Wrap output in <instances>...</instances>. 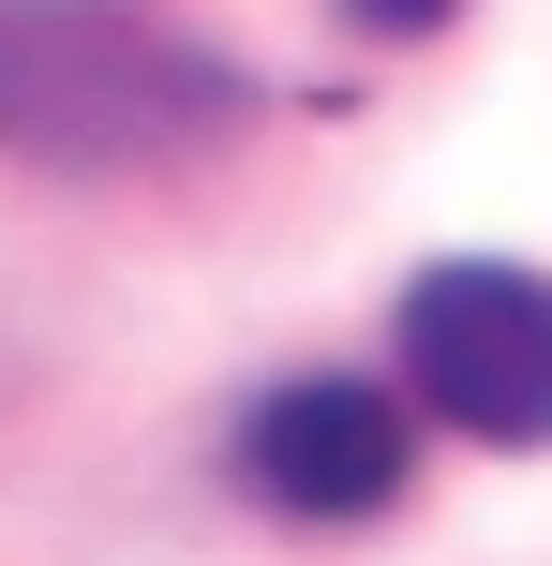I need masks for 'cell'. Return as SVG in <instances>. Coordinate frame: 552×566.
Here are the masks:
<instances>
[{
	"instance_id": "1",
	"label": "cell",
	"mask_w": 552,
	"mask_h": 566,
	"mask_svg": "<svg viewBox=\"0 0 552 566\" xmlns=\"http://www.w3.org/2000/svg\"><path fill=\"white\" fill-rule=\"evenodd\" d=\"M254 105L225 45L149 0H0V149L45 179H135Z\"/></svg>"
},
{
	"instance_id": "2",
	"label": "cell",
	"mask_w": 552,
	"mask_h": 566,
	"mask_svg": "<svg viewBox=\"0 0 552 566\" xmlns=\"http://www.w3.org/2000/svg\"><path fill=\"white\" fill-rule=\"evenodd\" d=\"M404 388L478 448H552V283L508 254H434L404 283Z\"/></svg>"
},
{
	"instance_id": "3",
	"label": "cell",
	"mask_w": 552,
	"mask_h": 566,
	"mask_svg": "<svg viewBox=\"0 0 552 566\" xmlns=\"http://www.w3.org/2000/svg\"><path fill=\"white\" fill-rule=\"evenodd\" d=\"M418 462V418L358 373H284V388L239 418V478L269 492L284 522H374Z\"/></svg>"
},
{
	"instance_id": "4",
	"label": "cell",
	"mask_w": 552,
	"mask_h": 566,
	"mask_svg": "<svg viewBox=\"0 0 552 566\" xmlns=\"http://www.w3.org/2000/svg\"><path fill=\"white\" fill-rule=\"evenodd\" d=\"M464 0H358V30H448Z\"/></svg>"
}]
</instances>
